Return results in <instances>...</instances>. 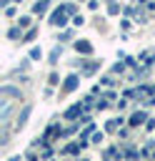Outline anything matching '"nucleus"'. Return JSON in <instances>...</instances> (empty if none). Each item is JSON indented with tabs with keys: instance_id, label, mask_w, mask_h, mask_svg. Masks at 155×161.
<instances>
[{
	"instance_id": "nucleus-1",
	"label": "nucleus",
	"mask_w": 155,
	"mask_h": 161,
	"mask_svg": "<svg viewBox=\"0 0 155 161\" xmlns=\"http://www.w3.org/2000/svg\"><path fill=\"white\" fill-rule=\"evenodd\" d=\"M50 23H52V25H60V28H62V25L68 23V20H65V8H62V10H55V13L50 15Z\"/></svg>"
},
{
	"instance_id": "nucleus-2",
	"label": "nucleus",
	"mask_w": 155,
	"mask_h": 161,
	"mask_svg": "<svg viewBox=\"0 0 155 161\" xmlns=\"http://www.w3.org/2000/svg\"><path fill=\"white\" fill-rule=\"evenodd\" d=\"M0 96H2V98H18V101H22V98H20V91H15V88H10V86H2Z\"/></svg>"
},
{
	"instance_id": "nucleus-3",
	"label": "nucleus",
	"mask_w": 155,
	"mask_h": 161,
	"mask_svg": "<svg viewBox=\"0 0 155 161\" xmlns=\"http://www.w3.org/2000/svg\"><path fill=\"white\" fill-rule=\"evenodd\" d=\"M78 88V75L72 73V75H68V80H65V86H62V91L65 93H70V91H75Z\"/></svg>"
},
{
	"instance_id": "nucleus-4",
	"label": "nucleus",
	"mask_w": 155,
	"mask_h": 161,
	"mask_svg": "<svg viewBox=\"0 0 155 161\" xmlns=\"http://www.w3.org/2000/svg\"><path fill=\"white\" fill-rule=\"evenodd\" d=\"M75 50H78V53H85V55H90V53H92V45H90V43H85V40H78V43H75Z\"/></svg>"
},
{
	"instance_id": "nucleus-5",
	"label": "nucleus",
	"mask_w": 155,
	"mask_h": 161,
	"mask_svg": "<svg viewBox=\"0 0 155 161\" xmlns=\"http://www.w3.org/2000/svg\"><path fill=\"white\" fill-rule=\"evenodd\" d=\"M28 116H30V106H25V108H22V113L18 116V123H15V128H22V126H25V121H28Z\"/></svg>"
},
{
	"instance_id": "nucleus-6",
	"label": "nucleus",
	"mask_w": 155,
	"mask_h": 161,
	"mask_svg": "<svg viewBox=\"0 0 155 161\" xmlns=\"http://www.w3.org/2000/svg\"><path fill=\"white\" fill-rule=\"evenodd\" d=\"M142 121H148V116H145L142 111H138V113H132V116H130V126H140Z\"/></svg>"
},
{
	"instance_id": "nucleus-7",
	"label": "nucleus",
	"mask_w": 155,
	"mask_h": 161,
	"mask_svg": "<svg viewBox=\"0 0 155 161\" xmlns=\"http://www.w3.org/2000/svg\"><path fill=\"white\" fill-rule=\"evenodd\" d=\"M82 108H85V106H80V103H78V106H72V108H68L65 118H75V116H80V111H82Z\"/></svg>"
},
{
	"instance_id": "nucleus-8",
	"label": "nucleus",
	"mask_w": 155,
	"mask_h": 161,
	"mask_svg": "<svg viewBox=\"0 0 155 161\" xmlns=\"http://www.w3.org/2000/svg\"><path fill=\"white\" fill-rule=\"evenodd\" d=\"M32 10H35V13H45V10H48V0H40V3H35V5H32Z\"/></svg>"
},
{
	"instance_id": "nucleus-9",
	"label": "nucleus",
	"mask_w": 155,
	"mask_h": 161,
	"mask_svg": "<svg viewBox=\"0 0 155 161\" xmlns=\"http://www.w3.org/2000/svg\"><path fill=\"white\" fill-rule=\"evenodd\" d=\"M35 33H38V30H35V28H30V30L25 33V38H22V43H30V40H35Z\"/></svg>"
},
{
	"instance_id": "nucleus-10",
	"label": "nucleus",
	"mask_w": 155,
	"mask_h": 161,
	"mask_svg": "<svg viewBox=\"0 0 155 161\" xmlns=\"http://www.w3.org/2000/svg\"><path fill=\"white\" fill-rule=\"evenodd\" d=\"M58 58H60V48H52L50 50V63H58Z\"/></svg>"
},
{
	"instance_id": "nucleus-11",
	"label": "nucleus",
	"mask_w": 155,
	"mask_h": 161,
	"mask_svg": "<svg viewBox=\"0 0 155 161\" xmlns=\"http://www.w3.org/2000/svg\"><path fill=\"white\" fill-rule=\"evenodd\" d=\"M8 38H10V40H15V38H20V28H12V30L8 33Z\"/></svg>"
},
{
	"instance_id": "nucleus-12",
	"label": "nucleus",
	"mask_w": 155,
	"mask_h": 161,
	"mask_svg": "<svg viewBox=\"0 0 155 161\" xmlns=\"http://www.w3.org/2000/svg\"><path fill=\"white\" fill-rule=\"evenodd\" d=\"M40 55H42V53H40V48H32V50H30V58H32V60H38Z\"/></svg>"
},
{
	"instance_id": "nucleus-13",
	"label": "nucleus",
	"mask_w": 155,
	"mask_h": 161,
	"mask_svg": "<svg viewBox=\"0 0 155 161\" xmlns=\"http://www.w3.org/2000/svg\"><path fill=\"white\" fill-rule=\"evenodd\" d=\"M108 10H110V15H115V13H120V5H115V3H110V8H108Z\"/></svg>"
},
{
	"instance_id": "nucleus-14",
	"label": "nucleus",
	"mask_w": 155,
	"mask_h": 161,
	"mask_svg": "<svg viewBox=\"0 0 155 161\" xmlns=\"http://www.w3.org/2000/svg\"><path fill=\"white\" fill-rule=\"evenodd\" d=\"M95 68H98V63H88V65H85V68H82V70H85V73H92V70H95Z\"/></svg>"
},
{
	"instance_id": "nucleus-15",
	"label": "nucleus",
	"mask_w": 155,
	"mask_h": 161,
	"mask_svg": "<svg viewBox=\"0 0 155 161\" xmlns=\"http://www.w3.org/2000/svg\"><path fill=\"white\" fill-rule=\"evenodd\" d=\"M30 25V18H20V28H28Z\"/></svg>"
},
{
	"instance_id": "nucleus-16",
	"label": "nucleus",
	"mask_w": 155,
	"mask_h": 161,
	"mask_svg": "<svg viewBox=\"0 0 155 161\" xmlns=\"http://www.w3.org/2000/svg\"><path fill=\"white\" fill-rule=\"evenodd\" d=\"M145 128L150 131V128H155V118H148V123H145Z\"/></svg>"
}]
</instances>
